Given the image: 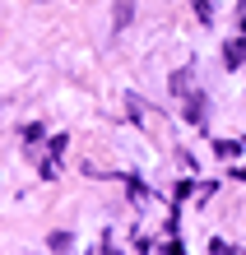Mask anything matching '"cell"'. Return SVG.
Returning <instances> with one entry per match:
<instances>
[{"label":"cell","mask_w":246,"mask_h":255,"mask_svg":"<svg viewBox=\"0 0 246 255\" xmlns=\"http://www.w3.org/2000/svg\"><path fill=\"white\" fill-rule=\"evenodd\" d=\"M130 14H135V0H116V28H126Z\"/></svg>","instance_id":"7a4b0ae2"},{"label":"cell","mask_w":246,"mask_h":255,"mask_svg":"<svg viewBox=\"0 0 246 255\" xmlns=\"http://www.w3.org/2000/svg\"><path fill=\"white\" fill-rule=\"evenodd\" d=\"M172 88L181 93V107H186V116L191 121H205V98L191 88V74H172Z\"/></svg>","instance_id":"6da1fadb"},{"label":"cell","mask_w":246,"mask_h":255,"mask_svg":"<svg viewBox=\"0 0 246 255\" xmlns=\"http://www.w3.org/2000/svg\"><path fill=\"white\" fill-rule=\"evenodd\" d=\"M242 51H246L242 42H233V47H228V65H242Z\"/></svg>","instance_id":"3957f363"},{"label":"cell","mask_w":246,"mask_h":255,"mask_svg":"<svg viewBox=\"0 0 246 255\" xmlns=\"http://www.w3.org/2000/svg\"><path fill=\"white\" fill-rule=\"evenodd\" d=\"M51 251L65 255V251H70V237H65V232H56V237H51Z\"/></svg>","instance_id":"277c9868"}]
</instances>
